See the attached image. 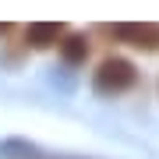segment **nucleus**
Here are the masks:
<instances>
[{"label":"nucleus","mask_w":159,"mask_h":159,"mask_svg":"<svg viewBox=\"0 0 159 159\" xmlns=\"http://www.w3.org/2000/svg\"><path fill=\"white\" fill-rule=\"evenodd\" d=\"M138 85V67L124 57H106L92 71V89L99 96H124Z\"/></svg>","instance_id":"1"},{"label":"nucleus","mask_w":159,"mask_h":159,"mask_svg":"<svg viewBox=\"0 0 159 159\" xmlns=\"http://www.w3.org/2000/svg\"><path fill=\"white\" fill-rule=\"evenodd\" d=\"M67 35V25H57V21H32L25 29V43L32 50H50V46H60V39Z\"/></svg>","instance_id":"3"},{"label":"nucleus","mask_w":159,"mask_h":159,"mask_svg":"<svg viewBox=\"0 0 159 159\" xmlns=\"http://www.w3.org/2000/svg\"><path fill=\"white\" fill-rule=\"evenodd\" d=\"M57 53H60V60L64 64H85L89 60V53H92V43L85 39V35H64L60 46H57Z\"/></svg>","instance_id":"4"},{"label":"nucleus","mask_w":159,"mask_h":159,"mask_svg":"<svg viewBox=\"0 0 159 159\" xmlns=\"http://www.w3.org/2000/svg\"><path fill=\"white\" fill-rule=\"evenodd\" d=\"M7 32H11V25H0V35H7Z\"/></svg>","instance_id":"5"},{"label":"nucleus","mask_w":159,"mask_h":159,"mask_svg":"<svg viewBox=\"0 0 159 159\" xmlns=\"http://www.w3.org/2000/svg\"><path fill=\"white\" fill-rule=\"evenodd\" d=\"M110 32L117 43L131 46V50H142V53H156L159 50V25H138V21H120V25H110Z\"/></svg>","instance_id":"2"}]
</instances>
